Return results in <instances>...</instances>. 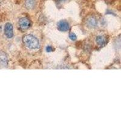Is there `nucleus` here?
<instances>
[{"instance_id": "nucleus-6", "label": "nucleus", "mask_w": 121, "mask_h": 121, "mask_svg": "<svg viewBox=\"0 0 121 121\" xmlns=\"http://www.w3.org/2000/svg\"><path fill=\"white\" fill-rule=\"evenodd\" d=\"M87 24L90 28H95L98 26L96 19L94 17H90L87 21Z\"/></svg>"}, {"instance_id": "nucleus-3", "label": "nucleus", "mask_w": 121, "mask_h": 121, "mask_svg": "<svg viewBox=\"0 0 121 121\" xmlns=\"http://www.w3.org/2000/svg\"><path fill=\"white\" fill-rule=\"evenodd\" d=\"M19 26L21 29L24 30L29 29L30 26V21L27 18L22 17L19 20Z\"/></svg>"}, {"instance_id": "nucleus-9", "label": "nucleus", "mask_w": 121, "mask_h": 121, "mask_svg": "<svg viewBox=\"0 0 121 121\" xmlns=\"http://www.w3.org/2000/svg\"><path fill=\"white\" fill-rule=\"evenodd\" d=\"M69 38H70V39L72 41H76V38H77V37H76V35H75V33H73V32H72V33H70V35H69Z\"/></svg>"}, {"instance_id": "nucleus-1", "label": "nucleus", "mask_w": 121, "mask_h": 121, "mask_svg": "<svg viewBox=\"0 0 121 121\" xmlns=\"http://www.w3.org/2000/svg\"><path fill=\"white\" fill-rule=\"evenodd\" d=\"M22 41L25 45L30 49H38L39 47V40L32 35H25L22 38Z\"/></svg>"}, {"instance_id": "nucleus-7", "label": "nucleus", "mask_w": 121, "mask_h": 121, "mask_svg": "<svg viewBox=\"0 0 121 121\" xmlns=\"http://www.w3.org/2000/svg\"><path fill=\"white\" fill-rule=\"evenodd\" d=\"M24 5L27 9H33L35 7L36 1H35V0H26L24 3Z\"/></svg>"}, {"instance_id": "nucleus-5", "label": "nucleus", "mask_w": 121, "mask_h": 121, "mask_svg": "<svg viewBox=\"0 0 121 121\" xmlns=\"http://www.w3.org/2000/svg\"><path fill=\"white\" fill-rule=\"evenodd\" d=\"M96 43L100 46H105L107 43V39L105 37L103 36H98L96 38Z\"/></svg>"}, {"instance_id": "nucleus-4", "label": "nucleus", "mask_w": 121, "mask_h": 121, "mask_svg": "<svg viewBox=\"0 0 121 121\" xmlns=\"http://www.w3.org/2000/svg\"><path fill=\"white\" fill-rule=\"evenodd\" d=\"M4 33L6 37L8 38H12L13 36V26L11 23L7 22L5 24L4 27Z\"/></svg>"}, {"instance_id": "nucleus-2", "label": "nucleus", "mask_w": 121, "mask_h": 121, "mask_svg": "<svg viewBox=\"0 0 121 121\" xmlns=\"http://www.w3.org/2000/svg\"><path fill=\"white\" fill-rule=\"evenodd\" d=\"M58 29L60 32H67L70 29V25L66 20H60L57 24Z\"/></svg>"}, {"instance_id": "nucleus-10", "label": "nucleus", "mask_w": 121, "mask_h": 121, "mask_svg": "<svg viewBox=\"0 0 121 121\" xmlns=\"http://www.w3.org/2000/svg\"><path fill=\"white\" fill-rule=\"evenodd\" d=\"M45 50H46L47 52H52L53 50V47H52V46L48 45V46H47L46 48H45Z\"/></svg>"}, {"instance_id": "nucleus-8", "label": "nucleus", "mask_w": 121, "mask_h": 121, "mask_svg": "<svg viewBox=\"0 0 121 121\" xmlns=\"http://www.w3.org/2000/svg\"><path fill=\"white\" fill-rule=\"evenodd\" d=\"M0 62L3 64L6 65L7 62V58L6 53L4 52H0Z\"/></svg>"}]
</instances>
